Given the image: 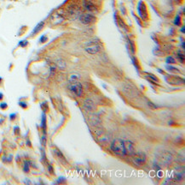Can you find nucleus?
<instances>
[{
	"instance_id": "nucleus-11",
	"label": "nucleus",
	"mask_w": 185,
	"mask_h": 185,
	"mask_svg": "<svg viewBox=\"0 0 185 185\" xmlns=\"http://www.w3.org/2000/svg\"><path fill=\"white\" fill-rule=\"evenodd\" d=\"M85 8H86L88 10H90V11H95L96 10V7H95L92 4H90V3H87V4H85Z\"/></svg>"
},
{
	"instance_id": "nucleus-14",
	"label": "nucleus",
	"mask_w": 185,
	"mask_h": 185,
	"mask_svg": "<svg viewBox=\"0 0 185 185\" xmlns=\"http://www.w3.org/2000/svg\"><path fill=\"white\" fill-rule=\"evenodd\" d=\"M174 24L177 25V26H179V25L181 24V17H180L178 15L176 16V18H175V20H174Z\"/></svg>"
},
{
	"instance_id": "nucleus-9",
	"label": "nucleus",
	"mask_w": 185,
	"mask_h": 185,
	"mask_svg": "<svg viewBox=\"0 0 185 185\" xmlns=\"http://www.w3.org/2000/svg\"><path fill=\"white\" fill-rule=\"evenodd\" d=\"M44 24H45V23H44L43 22H39L37 26L35 27V29H33V34H37V33H38L40 30L42 29H43V27H44Z\"/></svg>"
},
{
	"instance_id": "nucleus-4",
	"label": "nucleus",
	"mask_w": 185,
	"mask_h": 185,
	"mask_svg": "<svg viewBox=\"0 0 185 185\" xmlns=\"http://www.w3.org/2000/svg\"><path fill=\"white\" fill-rule=\"evenodd\" d=\"M79 21L85 25H88L96 21V17L91 14H83L79 16Z\"/></svg>"
},
{
	"instance_id": "nucleus-3",
	"label": "nucleus",
	"mask_w": 185,
	"mask_h": 185,
	"mask_svg": "<svg viewBox=\"0 0 185 185\" xmlns=\"http://www.w3.org/2000/svg\"><path fill=\"white\" fill-rule=\"evenodd\" d=\"M70 90L74 93L76 96L79 97L82 94V85L79 82H74V83H70L69 86Z\"/></svg>"
},
{
	"instance_id": "nucleus-24",
	"label": "nucleus",
	"mask_w": 185,
	"mask_h": 185,
	"mask_svg": "<svg viewBox=\"0 0 185 185\" xmlns=\"http://www.w3.org/2000/svg\"><path fill=\"white\" fill-rule=\"evenodd\" d=\"M181 31H182V33H183V34H184V27H183V28L181 29Z\"/></svg>"
},
{
	"instance_id": "nucleus-12",
	"label": "nucleus",
	"mask_w": 185,
	"mask_h": 185,
	"mask_svg": "<svg viewBox=\"0 0 185 185\" xmlns=\"http://www.w3.org/2000/svg\"><path fill=\"white\" fill-rule=\"evenodd\" d=\"M54 152H55L56 155L57 156V158H59L60 159H65V158H64L63 154H62L60 152L59 150H57V149H55V150H54Z\"/></svg>"
},
{
	"instance_id": "nucleus-6",
	"label": "nucleus",
	"mask_w": 185,
	"mask_h": 185,
	"mask_svg": "<svg viewBox=\"0 0 185 185\" xmlns=\"http://www.w3.org/2000/svg\"><path fill=\"white\" fill-rule=\"evenodd\" d=\"M84 106L88 111H94V110H96V105L94 104V102L91 99H86L85 101Z\"/></svg>"
},
{
	"instance_id": "nucleus-16",
	"label": "nucleus",
	"mask_w": 185,
	"mask_h": 185,
	"mask_svg": "<svg viewBox=\"0 0 185 185\" xmlns=\"http://www.w3.org/2000/svg\"><path fill=\"white\" fill-rule=\"evenodd\" d=\"M178 57L179 58V59L182 61V63H184V55L183 53H180V52H178Z\"/></svg>"
},
{
	"instance_id": "nucleus-5",
	"label": "nucleus",
	"mask_w": 185,
	"mask_h": 185,
	"mask_svg": "<svg viewBox=\"0 0 185 185\" xmlns=\"http://www.w3.org/2000/svg\"><path fill=\"white\" fill-rule=\"evenodd\" d=\"M134 161L137 165H143V164L146 162V154L142 152H139V153H137L135 154L133 156Z\"/></svg>"
},
{
	"instance_id": "nucleus-18",
	"label": "nucleus",
	"mask_w": 185,
	"mask_h": 185,
	"mask_svg": "<svg viewBox=\"0 0 185 185\" xmlns=\"http://www.w3.org/2000/svg\"><path fill=\"white\" fill-rule=\"evenodd\" d=\"M148 105H149L151 108H153V109H156V108H157V106H156L155 104H152L151 102H148Z\"/></svg>"
},
{
	"instance_id": "nucleus-21",
	"label": "nucleus",
	"mask_w": 185,
	"mask_h": 185,
	"mask_svg": "<svg viewBox=\"0 0 185 185\" xmlns=\"http://www.w3.org/2000/svg\"><path fill=\"white\" fill-rule=\"evenodd\" d=\"M0 107H1V108H6V107H7V104L6 103L1 104V105H0Z\"/></svg>"
},
{
	"instance_id": "nucleus-2",
	"label": "nucleus",
	"mask_w": 185,
	"mask_h": 185,
	"mask_svg": "<svg viewBox=\"0 0 185 185\" xmlns=\"http://www.w3.org/2000/svg\"><path fill=\"white\" fill-rule=\"evenodd\" d=\"M85 49L90 54H96L100 52L101 47L99 46V45L96 41H90L86 44V46Z\"/></svg>"
},
{
	"instance_id": "nucleus-27",
	"label": "nucleus",
	"mask_w": 185,
	"mask_h": 185,
	"mask_svg": "<svg viewBox=\"0 0 185 185\" xmlns=\"http://www.w3.org/2000/svg\"><path fill=\"white\" fill-rule=\"evenodd\" d=\"M1 81H2V78L0 77V82H1Z\"/></svg>"
},
{
	"instance_id": "nucleus-19",
	"label": "nucleus",
	"mask_w": 185,
	"mask_h": 185,
	"mask_svg": "<svg viewBox=\"0 0 185 185\" xmlns=\"http://www.w3.org/2000/svg\"><path fill=\"white\" fill-rule=\"evenodd\" d=\"M27 45V42L26 40H23V41L20 42V45H22V46H26Z\"/></svg>"
},
{
	"instance_id": "nucleus-22",
	"label": "nucleus",
	"mask_w": 185,
	"mask_h": 185,
	"mask_svg": "<svg viewBox=\"0 0 185 185\" xmlns=\"http://www.w3.org/2000/svg\"><path fill=\"white\" fill-rule=\"evenodd\" d=\"M46 39H47V38L45 37V36H42L41 39H40V41L41 42H45V40H46Z\"/></svg>"
},
{
	"instance_id": "nucleus-17",
	"label": "nucleus",
	"mask_w": 185,
	"mask_h": 185,
	"mask_svg": "<svg viewBox=\"0 0 185 185\" xmlns=\"http://www.w3.org/2000/svg\"><path fill=\"white\" fill-rule=\"evenodd\" d=\"M42 127L44 128V129H45V115H43V118H42Z\"/></svg>"
},
{
	"instance_id": "nucleus-8",
	"label": "nucleus",
	"mask_w": 185,
	"mask_h": 185,
	"mask_svg": "<svg viewBox=\"0 0 185 185\" xmlns=\"http://www.w3.org/2000/svg\"><path fill=\"white\" fill-rule=\"evenodd\" d=\"M79 78H80V77H79V75L76 74L70 75V76H69V78H68V82H69V83H74V82H79Z\"/></svg>"
},
{
	"instance_id": "nucleus-26",
	"label": "nucleus",
	"mask_w": 185,
	"mask_h": 185,
	"mask_svg": "<svg viewBox=\"0 0 185 185\" xmlns=\"http://www.w3.org/2000/svg\"><path fill=\"white\" fill-rule=\"evenodd\" d=\"M3 99V94H0V99Z\"/></svg>"
},
{
	"instance_id": "nucleus-25",
	"label": "nucleus",
	"mask_w": 185,
	"mask_h": 185,
	"mask_svg": "<svg viewBox=\"0 0 185 185\" xmlns=\"http://www.w3.org/2000/svg\"><path fill=\"white\" fill-rule=\"evenodd\" d=\"M182 47L183 49H184V42H182Z\"/></svg>"
},
{
	"instance_id": "nucleus-10",
	"label": "nucleus",
	"mask_w": 185,
	"mask_h": 185,
	"mask_svg": "<svg viewBox=\"0 0 185 185\" xmlns=\"http://www.w3.org/2000/svg\"><path fill=\"white\" fill-rule=\"evenodd\" d=\"M56 64H57V66L59 67L60 69H64L65 67H66V64H65V62L63 61V60L61 59H58L56 61Z\"/></svg>"
},
{
	"instance_id": "nucleus-1",
	"label": "nucleus",
	"mask_w": 185,
	"mask_h": 185,
	"mask_svg": "<svg viewBox=\"0 0 185 185\" xmlns=\"http://www.w3.org/2000/svg\"><path fill=\"white\" fill-rule=\"evenodd\" d=\"M112 151L118 155H126V148H125V141L121 139H116L112 142Z\"/></svg>"
},
{
	"instance_id": "nucleus-13",
	"label": "nucleus",
	"mask_w": 185,
	"mask_h": 185,
	"mask_svg": "<svg viewBox=\"0 0 185 185\" xmlns=\"http://www.w3.org/2000/svg\"><path fill=\"white\" fill-rule=\"evenodd\" d=\"M166 63L167 64H175L176 63V61H175V59L172 58V57H171V56H169V57H167L166 58Z\"/></svg>"
},
{
	"instance_id": "nucleus-7",
	"label": "nucleus",
	"mask_w": 185,
	"mask_h": 185,
	"mask_svg": "<svg viewBox=\"0 0 185 185\" xmlns=\"http://www.w3.org/2000/svg\"><path fill=\"white\" fill-rule=\"evenodd\" d=\"M125 148H126V154H131L133 153L134 146L132 141H125Z\"/></svg>"
},
{
	"instance_id": "nucleus-23",
	"label": "nucleus",
	"mask_w": 185,
	"mask_h": 185,
	"mask_svg": "<svg viewBox=\"0 0 185 185\" xmlns=\"http://www.w3.org/2000/svg\"><path fill=\"white\" fill-rule=\"evenodd\" d=\"M20 105H21V106H22V107H24V108H26V107H27V105H26V104H22V102L20 103Z\"/></svg>"
},
{
	"instance_id": "nucleus-20",
	"label": "nucleus",
	"mask_w": 185,
	"mask_h": 185,
	"mask_svg": "<svg viewBox=\"0 0 185 185\" xmlns=\"http://www.w3.org/2000/svg\"><path fill=\"white\" fill-rule=\"evenodd\" d=\"M41 142H42V144L43 145H45V143H46V137H45V135L42 137V140H41Z\"/></svg>"
},
{
	"instance_id": "nucleus-15",
	"label": "nucleus",
	"mask_w": 185,
	"mask_h": 185,
	"mask_svg": "<svg viewBox=\"0 0 185 185\" xmlns=\"http://www.w3.org/2000/svg\"><path fill=\"white\" fill-rule=\"evenodd\" d=\"M29 161H25V165H24V171L25 172H28L29 171Z\"/></svg>"
}]
</instances>
